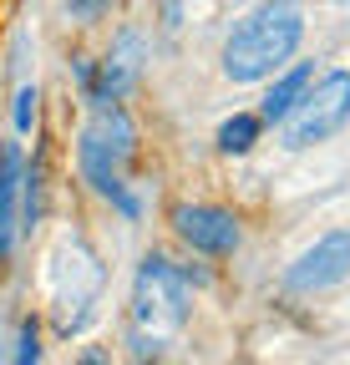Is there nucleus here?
Instances as JSON below:
<instances>
[{
  "label": "nucleus",
  "instance_id": "9d476101",
  "mask_svg": "<svg viewBox=\"0 0 350 365\" xmlns=\"http://www.w3.org/2000/svg\"><path fill=\"white\" fill-rule=\"evenodd\" d=\"M259 132H264V117L259 112H234L229 122H218V153L224 158H244V153H254V143H259Z\"/></svg>",
  "mask_w": 350,
  "mask_h": 365
},
{
  "label": "nucleus",
  "instance_id": "f8f14e48",
  "mask_svg": "<svg viewBox=\"0 0 350 365\" xmlns=\"http://www.w3.org/2000/svg\"><path fill=\"white\" fill-rule=\"evenodd\" d=\"M11 117H16V132H31L36 127V117H41V91L36 86H16V107H11Z\"/></svg>",
  "mask_w": 350,
  "mask_h": 365
},
{
  "label": "nucleus",
  "instance_id": "20e7f679",
  "mask_svg": "<svg viewBox=\"0 0 350 365\" xmlns=\"http://www.w3.org/2000/svg\"><path fill=\"white\" fill-rule=\"evenodd\" d=\"M345 122H350V71L330 66V71H320L310 86H304V97L279 122V143L289 153H304L315 143H330L335 132H345Z\"/></svg>",
  "mask_w": 350,
  "mask_h": 365
},
{
  "label": "nucleus",
  "instance_id": "f03ea898",
  "mask_svg": "<svg viewBox=\"0 0 350 365\" xmlns=\"http://www.w3.org/2000/svg\"><path fill=\"white\" fill-rule=\"evenodd\" d=\"M138 163V122L127 117L122 102H97L92 122L76 137V173L92 193L112 198L127 218H138L143 203L127 193V173Z\"/></svg>",
  "mask_w": 350,
  "mask_h": 365
},
{
  "label": "nucleus",
  "instance_id": "6e6552de",
  "mask_svg": "<svg viewBox=\"0 0 350 365\" xmlns=\"http://www.w3.org/2000/svg\"><path fill=\"white\" fill-rule=\"evenodd\" d=\"M143 61H148V41H143V31H133V26L117 31V41H112V51H107L102 71L92 76V86H86V97H92V102H122L127 91L138 86Z\"/></svg>",
  "mask_w": 350,
  "mask_h": 365
},
{
  "label": "nucleus",
  "instance_id": "2eb2a0df",
  "mask_svg": "<svg viewBox=\"0 0 350 365\" xmlns=\"http://www.w3.org/2000/svg\"><path fill=\"white\" fill-rule=\"evenodd\" d=\"M21 168H26L21 148H16V143H0V188H6L11 178H21Z\"/></svg>",
  "mask_w": 350,
  "mask_h": 365
},
{
  "label": "nucleus",
  "instance_id": "4468645a",
  "mask_svg": "<svg viewBox=\"0 0 350 365\" xmlns=\"http://www.w3.org/2000/svg\"><path fill=\"white\" fill-rule=\"evenodd\" d=\"M16 360H21V365L41 360V335H36V319H26V325H21V340H16Z\"/></svg>",
  "mask_w": 350,
  "mask_h": 365
},
{
  "label": "nucleus",
  "instance_id": "9b49d317",
  "mask_svg": "<svg viewBox=\"0 0 350 365\" xmlns=\"http://www.w3.org/2000/svg\"><path fill=\"white\" fill-rule=\"evenodd\" d=\"M21 228L31 234V228L41 223V208H46V178H41V163H31L26 173H21Z\"/></svg>",
  "mask_w": 350,
  "mask_h": 365
},
{
  "label": "nucleus",
  "instance_id": "dca6fc26",
  "mask_svg": "<svg viewBox=\"0 0 350 365\" xmlns=\"http://www.w3.org/2000/svg\"><path fill=\"white\" fill-rule=\"evenodd\" d=\"M6 249H11V244H6V239H0V254H6Z\"/></svg>",
  "mask_w": 350,
  "mask_h": 365
},
{
  "label": "nucleus",
  "instance_id": "423d86ee",
  "mask_svg": "<svg viewBox=\"0 0 350 365\" xmlns=\"http://www.w3.org/2000/svg\"><path fill=\"white\" fill-rule=\"evenodd\" d=\"M173 234H178L188 249L198 254H213V259H224L239 249L244 239V228L229 208H218V203H178L173 208Z\"/></svg>",
  "mask_w": 350,
  "mask_h": 365
},
{
  "label": "nucleus",
  "instance_id": "39448f33",
  "mask_svg": "<svg viewBox=\"0 0 350 365\" xmlns=\"http://www.w3.org/2000/svg\"><path fill=\"white\" fill-rule=\"evenodd\" d=\"M102 284H107V269L81 239H66L51 254V314H56L61 335H76L86 319L97 314Z\"/></svg>",
  "mask_w": 350,
  "mask_h": 365
},
{
  "label": "nucleus",
  "instance_id": "f257e3e1",
  "mask_svg": "<svg viewBox=\"0 0 350 365\" xmlns=\"http://www.w3.org/2000/svg\"><path fill=\"white\" fill-rule=\"evenodd\" d=\"M304 41V11L299 0H264L254 6L224 41V76L234 86L249 81H269L274 71H284Z\"/></svg>",
  "mask_w": 350,
  "mask_h": 365
},
{
  "label": "nucleus",
  "instance_id": "0eeeda50",
  "mask_svg": "<svg viewBox=\"0 0 350 365\" xmlns=\"http://www.w3.org/2000/svg\"><path fill=\"white\" fill-rule=\"evenodd\" d=\"M340 279H350V228H335V234L315 239L284 274V284L294 294H320Z\"/></svg>",
  "mask_w": 350,
  "mask_h": 365
},
{
  "label": "nucleus",
  "instance_id": "f3484780",
  "mask_svg": "<svg viewBox=\"0 0 350 365\" xmlns=\"http://www.w3.org/2000/svg\"><path fill=\"white\" fill-rule=\"evenodd\" d=\"M335 6H350V0H335Z\"/></svg>",
  "mask_w": 350,
  "mask_h": 365
},
{
  "label": "nucleus",
  "instance_id": "ddd939ff",
  "mask_svg": "<svg viewBox=\"0 0 350 365\" xmlns=\"http://www.w3.org/2000/svg\"><path fill=\"white\" fill-rule=\"evenodd\" d=\"M112 6H117V0H66V16H76L81 26H97Z\"/></svg>",
  "mask_w": 350,
  "mask_h": 365
},
{
  "label": "nucleus",
  "instance_id": "1a4fd4ad",
  "mask_svg": "<svg viewBox=\"0 0 350 365\" xmlns=\"http://www.w3.org/2000/svg\"><path fill=\"white\" fill-rule=\"evenodd\" d=\"M310 81H315V66H310V61H294V66L274 71V76H269V91H264V102H259V117L279 127V122L289 117V107L304 97V86H310Z\"/></svg>",
  "mask_w": 350,
  "mask_h": 365
},
{
  "label": "nucleus",
  "instance_id": "7ed1b4c3",
  "mask_svg": "<svg viewBox=\"0 0 350 365\" xmlns=\"http://www.w3.org/2000/svg\"><path fill=\"white\" fill-rule=\"evenodd\" d=\"M188 325V274L163 259L148 254L138 264L133 279V309H127V350L138 360L143 355H163V345Z\"/></svg>",
  "mask_w": 350,
  "mask_h": 365
}]
</instances>
